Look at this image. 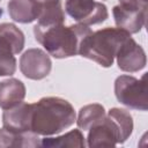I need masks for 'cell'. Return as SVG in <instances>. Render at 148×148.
Segmentation results:
<instances>
[{"mask_svg": "<svg viewBox=\"0 0 148 148\" xmlns=\"http://www.w3.org/2000/svg\"><path fill=\"white\" fill-rule=\"evenodd\" d=\"M76 120L73 105L60 97H43L30 104V132L53 135L71 127Z\"/></svg>", "mask_w": 148, "mask_h": 148, "instance_id": "6da1fadb", "label": "cell"}, {"mask_svg": "<svg viewBox=\"0 0 148 148\" xmlns=\"http://www.w3.org/2000/svg\"><path fill=\"white\" fill-rule=\"evenodd\" d=\"M91 32V29L84 24H73L65 27L64 24H54L50 27H34L36 40L44 46L46 53L64 59L79 54L80 45L83 38Z\"/></svg>", "mask_w": 148, "mask_h": 148, "instance_id": "7a4b0ae2", "label": "cell"}, {"mask_svg": "<svg viewBox=\"0 0 148 148\" xmlns=\"http://www.w3.org/2000/svg\"><path fill=\"white\" fill-rule=\"evenodd\" d=\"M88 131V147H114L118 143H124L131 136L133 118L127 110L112 108Z\"/></svg>", "mask_w": 148, "mask_h": 148, "instance_id": "3957f363", "label": "cell"}, {"mask_svg": "<svg viewBox=\"0 0 148 148\" xmlns=\"http://www.w3.org/2000/svg\"><path fill=\"white\" fill-rule=\"evenodd\" d=\"M131 36L120 28H104L88 34L79 50V54L90 59L102 67L112 66L116 54L121 44Z\"/></svg>", "mask_w": 148, "mask_h": 148, "instance_id": "277c9868", "label": "cell"}, {"mask_svg": "<svg viewBox=\"0 0 148 148\" xmlns=\"http://www.w3.org/2000/svg\"><path fill=\"white\" fill-rule=\"evenodd\" d=\"M145 79L146 75L140 80L131 75L118 76L114 81V95L118 102L130 109L146 111L148 103Z\"/></svg>", "mask_w": 148, "mask_h": 148, "instance_id": "5b68a950", "label": "cell"}, {"mask_svg": "<svg viewBox=\"0 0 148 148\" xmlns=\"http://www.w3.org/2000/svg\"><path fill=\"white\" fill-rule=\"evenodd\" d=\"M65 9L74 21L84 25L98 24L109 17L106 6L95 0H66Z\"/></svg>", "mask_w": 148, "mask_h": 148, "instance_id": "8992f818", "label": "cell"}, {"mask_svg": "<svg viewBox=\"0 0 148 148\" xmlns=\"http://www.w3.org/2000/svg\"><path fill=\"white\" fill-rule=\"evenodd\" d=\"M52 68L49 54L40 49H29L20 58V71L30 80L46 77Z\"/></svg>", "mask_w": 148, "mask_h": 148, "instance_id": "52a82bcc", "label": "cell"}, {"mask_svg": "<svg viewBox=\"0 0 148 148\" xmlns=\"http://www.w3.org/2000/svg\"><path fill=\"white\" fill-rule=\"evenodd\" d=\"M118 67L128 73H135L146 67L147 58L145 50L131 36L121 44L116 58Z\"/></svg>", "mask_w": 148, "mask_h": 148, "instance_id": "ba28073f", "label": "cell"}, {"mask_svg": "<svg viewBox=\"0 0 148 148\" xmlns=\"http://www.w3.org/2000/svg\"><path fill=\"white\" fill-rule=\"evenodd\" d=\"M112 14L117 28H120L128 34H136L141 31L147 20V10L125 7L121 5L114 6Z\"/></svg>", "mask_w": 148, "mask_h": 148, "instance_id": "9c48e42d", "label": "cell"}, {"mask_svg": "<svg viewBox=\"0 0 148 148\" xmlns=\"http://www.w3.org/2000/svg\"><path fill=\"white\" fill-rule=\"evenodd\" d=\"M3 127L15 132H30V104L20 103L18 105L5 110L2 113Z\"/></svg>", "mask_w": 148, "mask_h": 148, "instance_id": "30bf717a", "label": "cell"}, {"mask_svg": "<svg viewBox=\"0 0 148 148\" xmlns=\"http://www.w3.org/2000/svg\"><path fill=\"white\" fill-rule=\"evenodd\" d=\"M25 97V86L18 79H7L0 82V108L12 109L23 102Z\"/></svg>", "mask_w": 148, "mask_h": 148, "instance_id": "8fae6325", "label": "cell"}, {"mask_svg": "<svg viewBox=\"0 0 148 148\" xmlns=\"http://www.w3.org/2000/svg\"><path fill=\"white\" fill-rule=\"evenodd\" d=\"M8 147H22V148H36L40 147V139L32 132H15L0 128V148Z\"/></svg>", "mask_w": 148, "mask_h": 148, "instance_id": "7c38bea8", "label": "cell"}, {"mask_svg": "<svg viewBox=\"0 0 148 148\" xmlns=\"http://www.w3.org/2000/svg\"><path fill=\"white\" fill-rule=\"evenodd\" d=\"M7 8L10 18L18 23H31L39 16L36 0H9Z\"/></svg>", "mask_w": 148, "mask_h": 148, "instance_id": "4fadbf2b", "label": "cell"}, {"mask_svg": "<svg viewBox=\"0 0 148 148\" xmlns=\"http://www.w3.org/2000/svg\"><path fill=\"white\" fill-rule=\"evenodd\" d=\"M39 6L38 23L39 27H50L64 24L65 14L61 7V0H36Z\"/></svg>", "mask_w": 148, "mask_h": 148, "instance_id": "5bb4252c", "label": "cell"}, {"mask_svg": "<svg viewBox=\"0 0 148 148\" xmlns=\"http://www.w3.org/2000/svg\"><path fill=\"white\" fill-rule=\"evenodd\" d=\"M87 143L84 136L80 130H72L68 133L56 138H44L40 140V147L44 148H64V147H77L83 148Z\"/></svg>", "mask_w": 148, "mask_h": 148, "instance_id": "9a60e30c", "label": "cell"}, {"mask_svg": "<svg viewBox=\"0 0 148 148\" xmlns=\"http://www.w3.org/2000/svg\"><path fill=\"white\" fill-rule=\"evenodd\" d=\"M106 112L103 105L98 103L88 104L80 109L77 119L75 120L77 124V127L83 131H88L94 124L99 121L105 117Z\"/></svg>", "mask_w": 148, "mask_h": 148, "instance_id": "2e32d148", "label": "cell"}, {"mask_svg": "<svg viewBox=\"0 0 148 148\" xmlns=\"http://www.w3.org/2000/svg\"><path fill=\"white\" fill-rule=\"evenodd\" d=\"M15 50L13 45L0 35V76H10L16 71Z\"/></svg>", "mask_w": 148, "mask_h": 148, "instance_id": "e0dca14e", "label": "cell"}, {"mask_svg": "<svg viewBox=\"0 0 148 148\" xmlns=\"http://www.w3.org/2000/svg\"><path fill=\"white\" fill-rule=\"evenodd\" d=\"M0 35L3 36L14 47L15 53H20L24 47V35L13 23H1Z\"/></svg>", "mask_w": 148, "mask_h": 148, "instance_id": "ac0fdd59", "label": "cell"}, {"mask_svg": "<svg viewBox=\"0 0 148 148\" xmlns=\"http://www.w3.org/2000/svg\"><path fill=\"white\" fill-rule=\"evenodd\" d=\"M119 5L125 7H131L135 9L147 10L148 8V0H119Z\"/></svg>", "mask_w": 148, "mask_h": 148, "instance_id": "d6986e66", "label": "cell"}, {"mask_svg": "<svg viewBox=\"0 0 148 148\" xmlns=\"http://www.w3.org/2000/svg\"><path fill=\"white\" fill-rule=\"evenodd\" d=\"M1 15H2V9L0 8V16H1Z\"/></svg>", "mask_w": 148, "mask_h": 148, "instance_id": "ffe728a7", "label": "cell"}]
</instances>
